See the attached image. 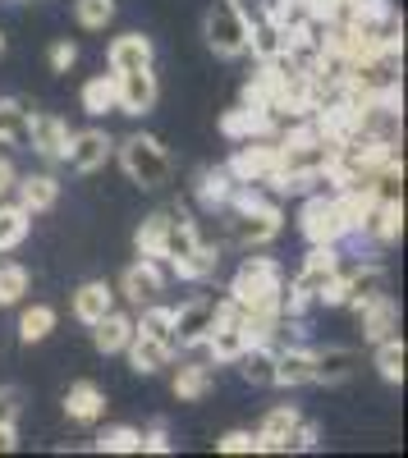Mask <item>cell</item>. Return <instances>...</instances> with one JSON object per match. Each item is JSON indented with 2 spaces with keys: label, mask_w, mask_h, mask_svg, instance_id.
I'll return each mask as SVG.
<instances>
[{
  "label": "cell",
  "mask_w": 408,
  "mask_h": 458,
  "mask_svg": "<svg viewBox=\"0 0 408 458\" xmlns=\"http://www.w3.org/2000/svg\"><path fill=\"white\" fill-rule=\"evenodd\" d=\"M220 133L234 138V142H243V138H271V133H276V124H271V114H267V110H257V106H239V110H230L225 120H220Z\"/></svg>",
  "instance_id": "44dd1931"
},
{
  "label": "cell",
  "mask_w": 408,
  "mask_h": 458,
  "mask_svg": "<svg viewBox=\"0 0 408 458\" xmlns=\"http://www.w3.org/2000/svg\"><path fill=\"white\" fill-rule=\"evenodd\" d=\"M299 229H303V239H308V243H340V239H349V225L340 220L336 198H326V193H317V198L303 202V211H299Z\"/></svg>",
  "instance_id": "8992f818"
},
{
  "label": "cell",
  "mask_w": 408,
  "mask_h": 458,
  "mask_svg": "<svg viewBox=\"0 0 408 458\" xmlns=\"http://www.w3.org/2000/svg\"><path fill=\"white\" fill-rule=\"evenodd\" d=\"M133 339V317H124V312H115L110 308L101 321H92V344H97V353H124V344Z\"/></svg>",
  "instance_id": "7402d4cb"
},
{
  "label": "cell",
  "mask_w": 408,
  "mask_h": 458,
  "mask_svg": "<svg viewBox=\"0 0 408 458\" xmlns=\"http://www.w3.org/2000/svg\"><path fill=\"white\" fill-rule=\"evenodd\" d=\"M157 97H161V88H157L152 64L115 73V110H124V114H147V110L157 106Z\"/></svg>",
  "instance_id": "52a82bcc"
},
{
  "label": "cell",
  "mask_w": 408,
  "mask_h": 458,
  "mask_svg": "<svg viewBox=\"0 0 408 458\" xmlns=\"http://www.w3.org/2000/svg\"><path fill=\"white\" fill-rule=\"evenodd\" d=\"M248 14L239 10V5H211L207 10V19H202V37H207V47L220 55V60H239V55H248Z\"/></svg>",
  "instance_id": "277c9868"
},
{
  "label": "cell",
  "mask_w": 408,
  "mask_h": 458,
  "mask_svg": "<svg viewBox=\"0 0 408 458\" xmlns=\"http://www.w3.org/2000/svg\"><path fill=\"white\" fill-rule=\"evenodd\" d=\"M276 170H280L276 138H243L230 157V174L239 183H276Z\"/></svg>",
  "instance_id": "5b68a950"
},
{
  "label": "cell",
  "mask_w": 408,
  "mask_h": 458,
  "mask_svg": "<svg viewBox=\"0 0 408 458\" xmlns=\"http://www.w3.org/2000/svg\"><path fill=\"white\" fill-rule=\"evenodd\" d=\"M157 60V47H152V37H142V32H124L110 42L106 51V64L110 73H124V69H142V64H152Z\"/></svg>",
  "instance_id": "5bb4252c"
},
{
  "label": "cell",
  "mask_w": 408,
  "mask_h": 458,
  "mask_svg": "<svg viewBox=\"0 0 408 458\" xmlns=\"http://www.w3.org/2000/svg\"><path fill=\"white\" fill-rule=\"evenodd\" d=\"M83 110H88V114L115 110V73H97V79L83 83Z\"/></svg>",
  "instance_id": "836d02e7"
},
{
  "label": "cell",
  "mask_w": 408,
  "mask_h": 458,
  "mask_svg": "<svg viewBox=\"0 0 408 458\" xmlns=\"http://www.w3.org/2000/svg\"><path fill=\"white\" fill-rule=\"evenodd\" d=\"M166 225H170V211H157V216H147L138 225V234H133L138 257H161L166 252Z\"/></svg>",
  "instance_id": "1f68e13d"
},
{
  "label": "cell",
  "mask_w": 408,
  "mask_h": 458,
  "mask_svg": "<svg viewBox=\"0 0 408 458\" xmlns=\"http://www.w3.org/2000/svg\"><path fill=\"white\" fill-rule=\"evenodd\" d=\"M55 321H60L55 308H47V302H32V308L19 317V339H23V344H42V339L55 330Z\"/></svg>",
  "instance_id": "f546056e"
},
{
  "label": "cell",
  "mask_w": 408,
  "mask_h": 458,
  "mask_svg": "<svg viewBox=\"0 0 408 458\" xmlns=\"http://www.w3.org/2000/svg\"><path fill=\"white\" fill-rule=\"evenodd\" d=\"M404 362H408V349H404L399 335H390V339L377 344V371H381V380L399 386V380H404Z\"/></svg>",
  "instance_id": "d6a6232c"
},
{
  "label": "cell",
  "mask_w": 408,
  "mask_h": 458,
  "mask_svg": "<svg viewBox=\"0 0 408 458\" xmlns=\"http://www.w3.org/2000/svg\"><path fill=\"white\" fill-rule=\"evenodd\" d=\"M110 308H115V289H110L106 280H88V284L73 289V317H79L83 326L101 321Z\"/></svg>",
  "instance_id": "ffe728a7"
},
{
  "label": "cell",
  "mask_w": 408,
  "mask_h": 458,
  "mask_svg": "<svg viewBox=\"0 0 408 458\" xmlns=\"http://www.w3.org/2000/svg\"><path fill=\"white\" fill-rule=\"evenodd\" d=\"M358 326H362L367 344H381V339L399 335V302L390 293L377 298V302H367V308H358Z\"/></svg>",
  "instance_id": "9a60e30c"
},
{
  "label": "cell",
  "mask_w": 408,
  "mask_h": 458,
  "mask_svg": "<svg viewBox=\"0 0 408 458\" xmlns=\"http://www.w3.org/2000/svg\"><path fill=\"white\" fill-rule=\"evenodd\" d=\"M120 165L124 174L138 183V188H161L170 183V157H166V147L152 138V133H133L120 142Z\"/></svg>",
  "instance_id": "3957f363"
},
{
  "label": "cell",
  "mask_w": 408,
  "mask_h": 458,
  "mask_svg": "<svg viewBox=\"0 0 408 458\" xmlns=\"http://www.w3.org/2000/svg\"><path fill=\"white\" fill-rule=\"evenodd\" d=\"M23 412V394L14 386H0V427H14Z\"/></svg>",
  "instance_id": "60d3db41"
},
{
  "label": "cell",
  "mask_w": 408,
  "mask_h": 458,
  "mask_svg": "<svg viewBox=\"0 0 408 458\" xmlns=\"http://www.w3.org/2000/svg\"><path fill=\"white\" fill-rule=\"evenodd\" d=\"M230 5H239V10L248 14V5H257V0H230Z\"/></svg>",
  "instance_id": "bcb514c9"
},
{
  "label": "cell",
  "mask_w": 408,
  "mask_h": 458,
  "mask_svg": "<svg viewBox=\"0 0 408 458\" xmlns=\"http://www.w3.org/2000/svg\"><path fill=\"white\" fill-rule=\"evenodd\" d=\"M293 5H299V14L308 23H317V28L340 23V14H344V0H293Z\"/></svg>",
  "instance_id": "74e56055"
},
{
  "label": "cell",
  "mask_w": 408,
  "mask_h": 458,
  "mask_svg": "<svg viewBox=\"0 0 408 458\" xmlns=\"http://www.w3.org/2000/svg\"><path fill=\"white\" fill-rule=\"evenodd\" d=\"M358 371V353L353 349H317L312 353V386H340Z\"/></svg>",
  "instance_id": "d6986e66"
},
{
  "label": "cell",
  "mask_w": 408,
  "mask_h": 458,
  "mask_svg": "<svg viewBox=\"0 0 408 458\" xmlns=\"http://www.w3.org/2000/svg\"><path fill=\"white\" fill-rule=\"evenodd\" d=\"M216 386V376H211V362H183L179 376H174V399L179 403H198L207 399Z\"/></svg>",
  "instance_id": "d4e9b609"
},
{
  "label": "cell",
  "mask_w": 408,
  "mask_h": 458,
  "mask_svg": "<svg viewBox=\"0 0 408 458\" xmlns=\"http://www.w3.org/2000/svg\"><path fill=\"white\" fill-rule=\"evenodd\" d=\"M28 225H32V216H28L19 202H0V252L19 248V243L28 239Z\"/></svg>",
  "instance_id": "4dcf8cb0"
},
{
  "label": "cell",
  "mask_w": 408,
  "mask_h": 458,
  "mask_svg": "<svg viewBox=\"0 0 408 458\" xmlns=\"http://www.w3.org/2000/svg\"><path fill=\"white\" fill-rule=\"evenodd\" d=\"M14 193H19V207L28 216H42L60 202V179L55 174H23V179H14Z\"/></svg>",
  "instance_id": "e0dca14e"
},
{
  "label": "cell",
  "mask_w": 408,
  "mask_h": 458,
  "mask_svg": "<svg viewBox=\"0 0 408 458\" xmlns=\"http://www.w3.org/2000/svg\"><path fill=\"white\" fill-rule=\"evenodd\" d=\"M234 362H239V371H243L248 386H276V349H271V344L252 339Z\"/></svg>",
  "instance_id": "cb8c5ba5"
},
{
  "label": "cell",
  "mask_w": 408,
  "mask_h": 458,
  "mask_svg": "<svg viewBox=\"0 0 408 458\" xmlns=\"http://www.w3.org/2000/svg\"><path fill=\"white\" fill-rule=\"evenodd\" d=\"M276 386L285 390H299V386H312V349H276Z\"/></svg>",
  "instance_id": "603a6c76"
},
{
  "label": "cell",
  "mask_w": 408,
  "mask_h": 458,
  "mask_svg": "<svg viewBox=\"0 0 408 458\" xmlns=\"http://www.w3.org/2000/svg\"><path fill=\"white\" fill-rule=\"evenodd\" d=\"M47 60H51V69H55V73H69L73 64H79V47H73L69 37H60V42H51Z\"/></svg>",
  "instance_id": "f35d334b"
},
{
  "label": "cell",
  "mask_w": 408,
  "mask_h": 458,
  "mask_svg": "<svg viewBox=\"0 0 408 458\" xmlns=\"http://www.w3.org/2000/svg\"><path fill=\"white\" fill-rule=\"evenodd\" d=\"M110 157H115V142H110V133L101 129H83V133H69V151L64 161L79 170V174H97Z\"/></svg>",
  "instance_id": "9c48e42d"
},
{
  "label": "cell",
  "mask_w": 408,
  "mask_h": 458,
  "mask_svg": "<svg viewBox=\"0 0 408 458\" xmlns=\"http://www.w3.org/2000/svg\"><path fill=\"white\" fill-rule=\"evenodd\" d=\"M124 353H129V367H133L138 376H152V371L170 367V358H174V349H170L166 339H152V335H138V330H133V339L124 344Z\"/></svg>",
  "instance_id": "ac0fdd59"
},
{
  "label": "cell",
  "mask_w": 408,
  "mask_h": 458,
  "mask_svg": "<svg viewBox=\"0 0 408 458\" xmlns=\"http://www.w3.org/2000/svg\"><path fill=\"white\" fill-rule=\"evenodd\" d=\"M216 449L220 454H257V436L252 431H225L216 440Z\"/></svg>",
  "instance_id": "ab89813d"
},
{
  "label": "cell",
  "mask_w": 408,
  "mask_h": 458,
  "mask_svg": "<svg viewBox=\"0 0 408 458\" xmlns=\"http://www.w3.org/2000/svg\"><path fill=\"white\" fill-rule=\"evenodd\" d=\"M28 147H37V157L51 161V165L64 161V151H69V124L60 120V114H32Z\"/></svg>",
  "instance_id": "8fae6325"
},
{
  "label": "cell",
  "mask_w": 408,
  "mask_h": 458,
  "mask_svg": "<svg viewBox=\"0 0 408 458\" xmlns=\"http://www.w3.org/2000/svg\"><path fill=\"white\" fill-rule=\"evenodd\" d=\"M0 55H5V32H0Z\"/></svg>",
  "instance_id": "7dc6e473"
},
{
  "label": "cell",
  "mask_w": 408,
  "mask_h": 458,
  "mask_svg": "<svg viewBox=\"0 0 408 458\" xmlns=\"http://www.w3.org/2000/svg\"><path fill=\"white\" fill-rule=\"evenodd\" d=\"M138 335H152V339H166L174 349V308H161V302H142V317L133 321Z\"/></svg>",
  "instance_id": "f1b7e54d"
},
{
  "label": "cell",
  "mask_w": 408,
  "mask_h": 458,
  "mask_svg": "<svg viewBox=\"0 0 408 458\" xmlns=\"http://www.w3.org/2000/svg\"><path fill=\"white\" fill-rule=\"evenodd\" d=\"M138 427H106V431H97V449L101 454H138Z\"/></svg>",
  "instance_id": "8d00e7d4"
},
{
  "label": "cell",
  "mask_w": 408,
  "mask_h": 458,
  "mask_svg": "<svg viewBox=\"0 0 408 458\" xmlns=\"http://www.w3.org/2000/svg\"><path fill=\"white\" fill-rule=\"evenodd\" d=\"M101 412H106V394H101V386H92V380H73V386L64 390V417H69V422L92 427Z\"/></svg>",
  "instance_id": "2e32d148"
},
{
  "label": "cell",
  "mask_w": 408,
  "mask_h": 458,
  "mask_svg": "<svg viewBox=\"0 0 408 458\" xmlns=\"http://www.w3.org/2000/svg\"><path fill=\"white\" fill-rule=\"evenodd\" d=\"M299 408L293 403H280V408H271L267 417H262V427H257L252 436H257V454H285V445H289V436H293V427H299Z\"/></svg>",
  "instance_id": "7c38bea8"
},
{
  "label": "cell",
  "mask_w": 408,
  "mask_h": 458,
  "mask_svg": "<svg viewBox=\"0 0 408 458\" xmlns=\"http://www.w3.org/2000/svg\"><path fill=\"white\" fill-rule=\"evenodd\" d=\"M234 174H230V165H216V170H202L198 174V198H202V207H225L230 202V193H234Z\"/></svg>",
  "instance_id": "4316f807"
},
{
  "label": "cell",
  "mask_w": 408,
  "mask_h": 458,
  "mask_svg": "<svg viewBox=\"0 0 408 458\" xmlns=\"http://www.w3.org/2000/svg\"><path fill=\"white\" fill-rule=\"evenodd\" d=\"M138 454H170V431L157 422V427H147L138 436Z\"/></svg>",
  "instance_id": "b9f144b4"
},
{
  "label": "cell",
  "mask_w": 408,
  "mask_h": 458,
  "mask_svg": "<svg viewBox=\"0 0 408 458\" xmlns=\"http://www.w3.org/2000/svg\"><path fill=\"white\" fill-rule=\"evenodd\" d=\"M216 312H220V302H211V298L183 302V308L174 312V349H198L216 326Z\"/></svg>",
  "instance_id": "ba28073f"
},
{
  "label": "cell",
  "mask_w": 408,
  "mask_h": 458,
  "mask_svg": "<svg viewBox=\"0 0 408 458\" xmlns=\"http://www.w3.org/2000/svg\"><path fill=\"white\" fill-rule=\"evenodd\" d=\"M358 234L377 239V243H399V234H404V202L399 198H377V207L367 211Z\"/></svg>",
  "instance_id": "4fadbf2b"
},
{
  "label": "cell",
  "mask_w": 408,
  "mask_h": 458,
  "mask_svg": "<svg viewBox=\"0 0 408 458\" xmlns=\"http://www.w3.org/2000/svg\"><path fill=\"white\" fill-rule=\"evenodd\" d=\"M216 266H220V252H216L211 243H198L189 257L170 261V271H174L179 280H207V276H216Z\"/></svg>",
  "instance_id": "83f0119b"
},
{
  "label": "cell",
  "mask_w": 408,
  "mask_h": 458,
  "mask_svg": "<svg viewBox=\"0 0 408 458\" xmlns=\"http://www.w3.org/2000/svg\"><path fill=\"white\" fill-rule=\"evenodd\" d=\"M73 19H79V28H88V32H101V28H110V19H115V0H73Z\"/></svg>",
  "instance_id": "d590c367"
},
{
  "label": "cell",
  "mask_w": 408,
  "mask_h": 458,
  "mask_svg": "<svg viewBox=\"0 0 408 458\" xmlns=\"http://www.w3.org/2000/svg\"><path fill=\"white\" fill-rule=\"evenodd\" d=\"M28 271L19 261H0V308H14V302H23V293H28Z\"/></svg>",
  "instance_id": "e575fe53"
},
{
  "label": "cell",
  "mask_w": 408,
  "mask_h": 458,
  "mask_svg": "<svg viewBox=\"0 0 408 458\" xmlns=\"http://www.w3.org/2000/svg\"><path fill=\"white\" fill-rule=\"evenodd\" d=\"M344 271H340V252H336V243H312V252H308V261H303V271L293 276V284H289V293L280 298V312L285 317H299L308 302H317L330 284H336Z\"/></svg>",
  "instance_id": "7a4b0ae2"
},
{
  "label": "cell",
  "mask_w": 408,
  "mask_h": 458,
  "mask_svg": "<svg viewBox=\"0 0 408 458\" xmlns=\"http://www.w3.org/2000/svg\"><path fill=\"white\" fill-rule=\"evenodd\" d=\"M303 449H317V427L308 422V417H299V427H293V436H289L285 454H303Z\"/></svg>",
  "instance_id": "7bdbcfd3"
},
{
  "label": "cell",
  "mask_w": 408,
  "mask_h": 458,
  "mask_svg": "<svg viewBox=\"0 0 408 458\" xmlns=\"http://www.w3.org/2000/svg\"><path fill=\"white\" fill-rule=\"evenodd\" d=\"M120 289H124V298L129 302H157V293L166 289V261L161 257H138L129 271L120 276Z\"/></svg>",
  "instance_id": "30bf717a"
},
{
  "label": "cell",
  "mask_w": 408,
  "mask_h": 458,
  "mask_svg": "<svg viewBox=\"0 0 408 458\" xmlns=\"http://www.w3.org/2000/svg\"><path fill=\"white\" fill-rule=\"evenodd\" d=\"M28 124H32V110H28L19 97H5V101H0V142L28 147Z\"/></svg>",
  "instance_id": "484cf974"
},
{
  "label": "cell",
  "mask_w": 408,
  "mask_h": 458,
  "mask_svg": "<svg viewBox=\"0 0 408 458\" xmlns=\"http://www.w3.org/2000/svg\"><path fill=\"white\" fill-rule=\"evenodd\" d=\"M19 449V436H14V427H0V454H14Z\"/></svg>",
  "instance_id": "f6af8a7d"
},
{
  "label": "cell",
  "mask_w": 408,
  "mask_h": 458,
  "mask_svg": "<svg viewBox=\"0 0 408 458\" xmlns=\"http://www.w3.org/2000/svg\"><path fill=\"white\" fill-rule=\"evenodd\" d=\"M225 207L234 211L230 229H234V243H239V248H262V243H271L280 229H285L280 207L267 202L257 183H234V193H230Z\"/></svg>",
  "instance_id": "6da1fadb"
},
{
  "label": "cell",
  "mask_w": 408,
  "mask_h": 458,
  "mask_svg": "<svg viewBox=\"0 0 408 458\" xmlns=\"http://www.w3.org/2000/svg\"><path fill=\"white\" fill-rule=\"evenodd\" d=\"M14 179H19V170H14L5 157H0V198H10V193H14Z\"/></svg>",
  "instance_id": "ee69618b"
}]
</instances>
